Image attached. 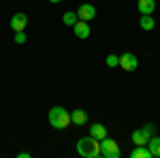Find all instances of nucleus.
I'll use <instances>...</instances> for the list:
<instances>
[{"label":"nucleus","mask_w":160,"mask_h":158,"mask_svg":"<svg viewBox=\"0 0 160 158\" xmlns=\"http://www.w3.org/2000/svg\"><path fill=\"white\" fill-rule=\"evenodd\" d=\"M130 158H152L148 145H135V150L130 152Z\"/></svg>","instance_id":"nucleus-14"},{"label":"nucleus","mask_w":160,"mask_h":158,"mask_svg":"<svg viewBox=\"0 0 160 158\" xmlns=\"http://www.w3.org/2000/svg\"><path fill=\"white\" fill-rule=\"evenodd\" d=\"M77 17L79 19H83V22H92L94 17H96V9L92 7V4H79V9H77Z\"/></svg>","instance_id":"nucleus-6"},{"label":"nucleus","mask_w":160,"mask_h":158,"mask_svg":"<svg viewBox=\"0 0 160 158\" xmlns=\"http://www.w3.org/2000/svg\"><path fill=\"white\" fill-rule=\"evenodd\" d=\"M139 26H141V30H145V32L154 30V26H156V22H154V15H141Z\"/></svg>","instance_id":"nucleus-13"},{"label":"nucleus","mask_w":160,"mask_h":158,"mask_svg":"<svg viewBox=\"0 0 160 158\" xmlns=\"http://www.w3.org/2000/svg\"><path fill=\"white\" fill-rule=\"evenodd\" d=\"M47 120H49V124L56 130H64V128H68L73 124L71 122V113L64 109V107H51L49 113H47Z\"/></svg>","instance_id":"nucleus-2"},{"label":"nucleus","mask_w":160,"mask_h":158,"mask_svg":"<svg viewBox=\"0 0 160 158\" xmlns=\"http://www.w3.org/2000/svg\"><path fill=\"white\" fill-rule=\"evenodd\" d=\"M145 145H148V150H149V154H152V158H160V137H158V135L149 137Z\"/></svg>","instance_id":"nucleus-9"},{"label":"nucleus","mask_w":160,"mask_h":158,"mask_svg":"<svg viewBox=\"0 0 160 158\" xmlns=\"http://www.w3.org/2000/svg\"><path fill=\"white\" fill-rule=\"evenodd\" d=\"M77 154L81 158H100V141L94 139L92 135L81 137L77 141Z\"/></svg>","instance_id":"nucleus-1"},{"label":"nucleus","mask_w":160,"mask_h":158,"mask_svg":"<svg viewBox=\"0 0 160 158\" xmlns=\"http://www.w3.org/2000/svg\"><path fill=\"white\" fill-rule=\"evenodd\" d=\"M73 32L77 38H81V41H86L90 34H92V30H90V24L83 22V19H77V24L73 26Z\"/></svg>","instance_id":"nucleus-5"},{"label":"nucleus","mask_w":160,"mask_h":158,"mask_svg":"<svg viewBox=\"0 0 160 158\" xmlns=\"http://www.w3.org/2000/svg\"><path fill=\"white\" fill-rule=\"evenodd\" d=\"M77 19H79V17H77V11H66L64 15H62V22H64L66 26H75Z\"/></svg>","instance_id":"nucleus-15"},{"label":"nucleus","mask_w":160,"mask_h":158,"mask_svg":"<svg viewBox=\"0 0 160 158\" xmlns=\"http://www.w3.org/2000/svg\"><path fill=\"white\" fill-rule=\"evenodd\" d=\"M13 41H15L17 45H24L26 41H28V38H26V30H22V32H15V38H13Z\"/></svg>","instance_id":"nucleus-17"},{"label":"nucleus","mask_w":160,"mask_h":158,"mask_svg":"<svg viewBox=\"0 0 160 158\" xmlns=\"http://www.w3.org/2000/svg\"><path fill=\"white\" fill-rule=\"evenodd\" d=\"M49 2H53V4H58V2H62V0H49Z\"/></svg>","instance_id":"nucleus-20"},{"label":"nucleus","mask_w":160,"mask_h":158,"mask_svg":"<svg viewBox=\"0 0 160 158\" xmlns=\"http://www.w3.org/2000/svg\"><path fill=\"white\" fill-rule=\"evenodd\" d=\"M17 158H30V152H19Z\"/></svg>","instance_id":"nucleus-19"},{"label":"nucleus","mask_w":160,"mask_h":158,"mask_svg":"<svg viewBox=\"0 0 160 158\" xmlns=\"http://www.w3.org/2000/svg\"><path fill=\"white\" fill-rule=\"evenodd\" d=\"M26 26H28V15H26V13H15L11 17L13 32H22V30H26Z\"/></svg>","instance_id":"nucleus-7"},{"label":"nucleus","mask_w":160,"mask_h":158,"mask_svg":"<svg viewBox=\"0 0 160 158\" xmlns=\"http://www.w3.org/2000/svg\"><path fill=\"white\" fill-rule=\"evenodd\" d=\"M71 122H73L75 126H83L88 122V113L83 109H75V111H71Z\"/></svg>","instance_id":"nucleus-11"},{"label":"nucleus","mask_w":160,"mask_h":158,"mask_svg":"<svg viewBox=\"0 0 160 158\" xmlns=\"http://www.w3.org/2000/svg\"><path fill=\"white\" fill-rule=\"evenodd\" d=\"M137 66H139V60H137L135 54L126 51V54H122V56H120V69L128 71V73H132V71H137Z\"/></svg>","instance_id":"nucleus-4"},{"label":"nucleus","mask_w":160,"mask_h":158,"mask_svg":"<svg viewBox=\"0 0 160 158\" xmlns=\"http://www.w3.org/2000/svg\"><path fill=\"white\" fill-rule=\"evenodd\" d=\"M90 135H92L94 139L102 141V139L107 137V126H102L100 122H96V124H92V126H90Z\"/></svg>","instance_id":"nucleus-10"},{"label":"nucleus","mask_w":160,"mask_h":158,"mask_svg":"<svg viewBox=\"0 0 160 158\" xmlns=\"http://www.w3.org/2000/svg\"><path fill=\"white\" fill-rule=\"evenodd\" d=\"M130 139H132V143H135V145H145L149 137H148V133H145L143 128H139V130H135V133L130 135Z\"/></svg>","instance_id":"nucleus-12"},{"label":"nucleus","mask_w":160,"mask_h":158,"mask_svg":"<svg viewBox=\"0 0 160 158\" xmlns=\"http://www.w3.org/2000/svg\"><path fill=\"white\" fill-rule=\"evenodd\" d=\"M143 130H145V133H148V137H154V135H156V130H158V128H156V124H145V126H143Z\"/></svg>","instance_id":"nucleus-18"},{"label":"nucleus","mask_w":160,"mask_h":158,"mask_svg":"<svg viewBox=\"0 0 160 158\" xmlns=\"http://www.w3.org/2000/svg\"><path fill=\"white\" fill-rule=\"evenodd\" d=\"M137 9H139L141 15H154L156 0H139V2H137Z\"/></svg>","instance_id":"nucleus-8"},{"label":"nucleus","mask_w":160,"mask_h":158,"mask_svg":"<svg viewBox=\"0 0 160 158\" xmlns=\"http://www.w3.org/2000/svg\"><path fill=\"white\" fill-rule=\"evenodd\" d=\"M105 62H107V66H120V56H115V54H109L107 58H105Z\"/></svg>","instance_id":"nucleus-16"},{"label":"nucleus","mask_w":160,"mask_h":158,"mask_svg":"<svg viewBox=\"0 0 160 158\" xmlns=\"http://www.w3.org/2000/svg\"><path fill=\"white\" fill-rule=\"evenodd\" d=\"M120 143L118 141H113L109 137H105L102 141H100V156L102 158H120Z\"/></svg>","instance_id":"nucleus-3"}]
</instances>
